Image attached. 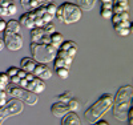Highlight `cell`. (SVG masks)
I'll use <instances>...</instances> for the list:
<instances>
[{
    "label": "cell",
    "instance_id": "obj_1",
    "mask_svg": "<svg viewBox=\"0 0 133 125\" xmlns=\"http://www.w3.org/2000/svg\"><path fill=\"white\" fill-rule=\"evenodd\" d=\"M133 103V87L130 84L120 87L117 93L113 96V116L118 121H127L128 112Z\"/></svg>",
    "mask_w": 133,
    "mask_h": 125
},
{
    "label": "cell",
    "instance_id": "obj_2",
    "mask_svg": "<svg viewBox=\"0 0 133 125\" xmlns=\"http://www.w3.org/2000/svg\"><path fill=\"white\" fill-rule=\"evenodd\" d=\"M53 19H55V16L48 12L47 5H41L35 9L27 11L25 14L20 16V19L17 21L20 23V25H23L28 29H33V28L49 24V23H52Z\"/></svg>",
    "mask_w": 133,
    "mask_h": 125
},
{
    "label": "cell",
    "instance_id": "obj_3",
    "mask_svg": "<svg viewBox=\"0 0 133 125\" xmlns=\"http://www.w3.org/2000/svg\"><path fill=\"white\" fill-rule=\"evenodd\" d=\"M3 41L4 47L11 51L16 52L23 48V35H21V25L17 20H9L7 21V25L4 29Z\"/></svg>",
    "mask_w": 133,
    "mask_h": 125
},
{
    "label": "cell",
    "instance_id": "obj_4",
    "mask_svg": "<svg viewBox=\"0 0 133 125\" xmlns=\"http://www.w3.org/2000/svg\"><path fill=\"white\" fill-rule=\"evenodd\" d=\"M112 104H113V96L112 95H109V93L101 95L85 110L84 116H85L87 121L91 122V124H95L96 121L101 120L105 113H108L112 109Z\"/></svg>",
    "mask_w": 133,
    "mask_h": 125
},
{
    "label": "cell",
    "instance_id": "obj_5",
    "mask_svg": "<svg viewBox=\"0 0 133 125\" xmlns=\"http://www.w3.org/2000/svg\"><path fill=\"white\" fill-rule=\"evenodd\" d=\"M55 17H57V20L64 24H75L83 17V9L77 4L65 2L57 7Z\"/></svg>",
    "mask_w": 133,
    "mask_h": 125
},
{
    "label": "cell",
    "instance_id": "obj_6",
    "mask_svg": "<svg viewBox=\"0 0 133 125\" xmlns=\"http://www.w3.org/2000/svg\"><path fill=\"white\" fill-rule=\"evenodd\" d=\"M31 52L32 59H35L37 63L47 64L56 57L57 48H55L49 43H31Z\"/></svg>",
    "mask_w": 133,
    "mask_h": 125
},
{
    "label": "cell",
    "instance_id": "obj_7",
    "mask_svg": "<svg viewBox=\"0 0 133 125\" xmlns=\"http://www.w3.org/2000/svg\"><path fill=\"white\" fill-rule=\"evenodd\" d=\"M5 90H7V95L9 97L16 98V100L21 101V103H25L27 105H31V107L36 105L39 101V95L32 93V92H29V90L21 88L19 85H9Z\"/></svg>",
    "mask_w": 133,
    "mask_h": 125
},
{
    "label": "cell",
    "instance_id": "obj_8",
    "mask_svg": "<svg viewBox=\"0 0 133 125\" xmlns=\"http://www.w3.org/2000/svg\"><path fill=\"white\" fill-rule=\"evenodd\" d=\"M23 110H24V105L21 101L16 98H11L9 101L5 103V105L0 107V125H3L4 121L11 117L21 115Z\"/></svg>",
    "mask_w": 133,
    "mask_h": 125
},
{
    "label": "cell",
    "instance_id": "obj_9",
    "mask_svg": "<svg viewBox=\"0 0 133 125\" xmlns=\"http://www.w3.org/2000/svg\"><path fill=\"white\" fill-rule=\"evenodd\" d=\"M19 87L29 90L32 93H36V95H40L45 90V84H44V81L37 78L33 73H27L25 78H20Z\"/></svg>",
    "mask_w": 133,
    "mask_h": 125
},
{
    "label": "cell",
    "instance_id": "obj_10",
    "mask_svg": "<svg viewBox=\"0 0 133 125\" xmlns=\"http://www.w3.org/2000/svg\"><path fill=\"white\" fill-rule=\"evenodd\" d=\"M79 108H80V103L73 97L69 103H59V101L53 103L51 107V113L55 117H63L68 112H76Z\"/></svg>",
    "mask_w": 133,
    "mask_h": 125
},
{
    "label": "cell",
    "instance_id": "obj_11",
    "mask_svg": "<svg viewBox=\"0 0 133 125\" xmlns=\"http://www.w3.org/2000/svg\"><path fill=\"white\" fill-rule=\"evenodd\" d=\"M56 31L53 23H49L47 25L37 27L31 29V40L32 43H49V36Z\"/></svg>",
    "mask_w": 133,
    "mask_h": 125
},
{
    "label": "cell",
    "instance_id": "obj_12",
    "mask_svg": "<svg viewBox=\"0 0 133 125\" xmlns=\"http://www.w3.org/2000/svg\"><path fill=\"white\" fill-rule=\"evenodd\" d=\"M16 12L17 5L15 0H0V17H11Z\"/></svg>",
    "mask_w": 133,
    "mask_h": 125
},
{
    "label": "cell",
    "instance_id": "obj_13",
    "mask_svg": "<svg viewBox=\"0 0 133 125\" xmlns=\"http://www.w3.org/2000/svg\"><path fill=\"white\" fill-rule=\"evenodd\" d=\"M53 68H71L72 63H73V59L69 57L66 53H64L63 51L57 49V53H56V57L53 59Z\"/></svg>",
    "mask_w": 133,
    "mask_h": 125
},
{
    "label": "cell",
    "instance_id": "obj_14",
    "mask_svg": "<svg viewBox=\"0 0 133 125\" xmlns=\"http://www.w3.org/2000/svg\"><path fill=\"white\" fill-rule=\"evenodd\" d=\"M33 75H35L37 78H40V80L45 81V80H49V78L52 77V71L48 68L47 64H41V63H37L36 67H35V71H33Z\"/></svg>",
    "mask_w": 133,
    "mask_h": 125
},
{
    "label": "cell",
    "instance_id": "obj_15",
    "mask_svg": "<svg viewBox=\"0 0 133 125\" xmlns=\"http://www.w3.org/2000/svg\"><path fill=\"white\" fill-rule=\"evenodd\" d=\"M59 49L63 51L64 53H66L69 57L75 59V56L77 55V51H79V47H77V44L72 40H64Z\"/></svg>",
    "mask_w": 133,
    "mask_h": 125
},
{
    "label": "cell",
    "instance_id": "obj_16",
    "mask_svg": "<svg viewBox=\"0 0 133 125\" xmlns=\"http://www.w3.org/2000/svg\"><path fill=\"white\" fill-rule=\"evenodd\" d=\"M53 0H20V4L25 11H29V9H35L37 7H41V5H45L48 3H52Z\"/></svg>",
    "mask_w": 133,
    "mask_h": 125
},
{
    "label": "cell",
    "instance_id": "obj_17",
    "mask_svg": "<svg viewBox=\"0 0 133 125\" xmlns=\"http://www.w3.org/2000/svg\"><path fill=\"white\" fill-rule=\"evenodd\" d=\"M36 64H37V61L35 59H32V57H23L20 60V69L25 71L27 73H33Z\"/></svg>",
    "mask_w": 133,
    "mask_h": 125
},
{
    "label": "cell",
    "instance_id": "obj_18",
    "mask_svg": "<svg viewBox=\"0 0 133 125\" xmlns=\"http://www.w3.org/2000/svg\"><path fill=\"white\" fill-rule=\"evenodd\" d=\"M61 125H81V121L76 112H68L61 117Z\"/></svg>",
    "mask_w": 133,
    "mask_h": 125
},
{
    "label": "cell",
    "instance_id": "obj_19",
    "mask_svg": "<svg viewBox=\"0 0 133 125\" xmlns=\"http://www.w3.org/2000/svg\"><path fill=\"white\" fill-rule=\"evenodd\" d=\"M112 4H113V8H112L113 14L127 12L129 9V0H113Z\"/></svg>",
    "mask_w": 133,
    "mask_h": 125
},
{
    "label": "cell",
    "instance_id": "obj_20",
    "mask_svg": "<svg viewBox=\"0 0 133 125\" xmlns=\"http://www.w3.org/2000/svg\"><path fill=\"white\" fill-rule=\"evenodd\" d=\"M63 41H64V36L61 35L60 32H56V31H55L52 35L49 36V44L53 45V47L57 48V49L60 48V45L63 44Z\"/></svg>",
    "mask_w": 133,
    "mask_h": 125
},
{
    "label": "cell",
    "instance_id": "obj_21",
    "mask_svg": "<svg viewBox=\"0 0 133 125\" xmlns=\"http://www.w3.org/2000/svg\"><path fill=\"white\" fill-rule=\"evenodd\" d=\"M110 20H112V24H118V23L121 21H127L129 20V12L127 11V12H121V14H113L112 17H110Z\"/></svg>",
    "mask_w": 133,
    "mask_h": 125
},
{
    "label": "cell",
    "instance_id": "obj_22",
    "mask_svg": "<svg viewBox=\"0 0 133 125\" xmlns=\"http://www.w3.org/2000/svg\"><path fill=\"white\" fill-rule=\"evenodd\" d=\"M96 2H97V0H77V5H79L81 9L91 11L96 5Z\"/></svg>",
    "mask_w": 133,
    "mask_h": 125
},
{
    "label": "cell",
    "instance_id": "obj_23",
    "mask_svg": "<svg viewBox=\"0 0 133 125\" xmlns=\"http://www.w3.org/2000/svg\"><path fill=\"white\" fill-rule=\"evenodd\" d=\"M73 98V93L72 92H64L61 95H59L57 97H55V100L59 101V103H69Z\"/></svg>",
    "mask_w": 133,
    "mask_h": 125
},
{
    "label": "cell",
    "instance_id": "obj_24",
    "mask_svg": "<svg viewBox=\"0 0 133 125\" xmlns=\"http://www.w3.org/2000/svg\"><path fill=\"white\" fill-rule=\"evenodd\" d=\"M9 87V77L7 73L0 72V89H7Z\"/></svg>",
    "mask_w": 133,
    "mask_h": 125
},
{
    "label": "cell",
    "instance_id": "obj_25",
    "mask_svg": "<svg viewBox=\"0 0 133 125\" xmlns=\"http://www.w3.org/2000/svg\"><path fill=\"white\" fill-rule=\"evenodd\" d=\"M56 75L61 78V80H66L69 77V68H56L55 69Z\"/></svg>",
    "mask_w": 133,
    "mask_h": 125
},
{
    "label": "cell",
    "instance_id": "obj_26",
    "mask_svg": "<svg viewBox=\"0 0 133 125\" xmlns=\"http://www.w3.org/2000/svg\"><path fill=\"white\" fill-rule=\"evenodd\" d=\"M113 28H115V31H117V29H123V28L132 29V23H130V20L121 21V23H118V24H115V25H113Z\"/></svg>",
    "mask_w": 133,
    "mask_h": 125
},
{
    "label": "cell",
    "instance_id": "obj_27",
    "mask_svg": "<svg viewBox=\"0 0 133 125\" xmlns=\"http://www.w3.org/2000/svg\"><path fill=\"white\" fill-rule=\"evenodd\" d=\"M7 97H8L7 90H5V89H0V107L5 105V103H7Z\"/></svg>",
    "mask_w": 133,
    "mask_h": 125
},
{
    "label": "cell",
    "instance_id": "obj_28",
    "mask_svg": "<svg viewBox=\"0 0 133 125\" xmlns=\"http://www.w3.org/2000/svg\"><path fill=\"white\" fill-rule=\"evenodd\" d=\"M100 15H101V17L109 20L110 17H112L113 12H112V9H103V8H101V11H100Z\"/></svg>",
    "mask_w": 133,
    "mask_h": 125
},
{
    "label": "cell",
    "instance_id": "obj_29",
    "mask_svg": "<svg viewBox=\"0 0 133 125\" xmlns=\"http://www.w3.org/2000/svg\"><path fill=\"white\" fill-rule=\"evenodd\" d=\"M17 72H19L17 67H9L5 73L8 75V77H14V76H17Z\"/></svg>",
    "mask_w": 133,
    "mask_h": 125
},
{
    "label": "cell",
    "instance_id": "obj_30",
    "mask_svg": "<svg viewBox=\"0 0 133 125\" xmlns=\"http://www.w3.org/2000/svg\"><path fill=\"white\" fill-rule=\"evenodd\" d=\"M116 33H117L118 36H128V35H130V29H128V28L117 29V31H116Z\"/></svg>",
    "mask_w": 133,
    "mask_h": 125
},
{
    "label": "cell",
    "instance_id": "obj_31",
    "mask_svg": "<svg viewBox=\"0 0 133 125\" xmlns=\"http://www.w3.org/2000/svg\"><path fill=\"white\" fill-rule=\"evenodd\" d=\"M101 8L103 9H112L113 8V4L112 3H101Z\"/></svg>",
    "mask_w": 133,
    "mask_h": 125
},
{
    "label": "cell",
    "instance_id": "obj_32",
    "mask_svg": "<svg viewBox=\"0 0 133 125\" xmlns=\"http://www.w3.org/2000/svg\"><path fill=\"white\" fill-rule=\"evenodd\" d=\"M25 76H27V72H25V71H23V69H20V68H19L17 77H19V78H25Z\"/></svg>",
    "mask_w": 133,
    "mask_h": 125
},
{
    "label": "cell",
    "instance_id": "obj_33",
    "mask_svg": "<svg viewBox=\"0 0 133 125\" xmlns=\"http://www.w3.org/2000/svg\"><path fill=\"white\" fill-rule=\"evenodd\" d=\"M5 25H7V23H5V20H3V17H2V19H0V32H4Z\"/></svg>",
    "mask_w": 133,
    "mask_h": 125
},
{
    "label": "cell",
    "instance_id": "obj_34",
    "mask_svg": "<svg viewBox=\"0 0 133 125\" xmlns=\"http://www.w3.org/2000/svg\"><path fill=\"white\" fill-rule=\"evenodd\" d=\"M95 125H109V122L101 119V120H98V121H96V122H95Z\"/></svg>",
    "mask_w": 133,
    "mask_h": 125
},
{
    "label": "cell",
    "instance_id": "obj_35",
    "mask_svg": "<svg viewBox=\"0 0 133 125\" xmlns=\"http://www.w3.org/2000/svg\"><path fill=\"white\" fill-rule=\"evenodd\" d=\"M4 48H5L4 47V41H3V39H0V52H2Z\"/></svg>",
    "mask_w": 133,
    "mask_h": 125
},
{
    "label": "cell",
    "instance_id": "obj_36",
    "mask_svg": "<svg viewBox=\"0 0 133 125\" xmlns=\"http://www.w3.org/2000/svg\"><path fill=\"white\" fill-rule=\"evenodd\" d=\"M113 0H101V3H112Z\"/></svg>",
    "mask_w": 133,
    "mask_h": 125
},
{
    "label": "cell",
    "instance_id": "obj_37",
    "mask_svg": "<svg viewBox=\"0 0 133 125\" xmlns=\"http://www.w3.org/2000/svg\"><path fill=\"white\" fill-rule=\"evenodd\" d=\"M91 125H95V124H91Z\"/></svg>",
    "mask_w": 133,
    "mask_h": 125
},
{
    "label": "cell",
    "instance_id": "obj_38",
    "mask_svg": "<svg viewBox=\"0 0 133 125\" xmlns=\"http://www.w3.org/2000/svg\"><path fill=\"white\" fill-rule=\"evenodd\" d=\"M0 19H2V17H0Z\"/></svg>",
    "mask_w": 133,
    "mask_h": 125
}]
</instances>
